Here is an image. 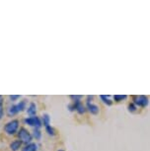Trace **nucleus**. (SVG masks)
I'll return each instance as SVG.
<instances>
[{
    "mask_svg": "<svg viewBox=\"0 0 150 151\" xmlns=\"http://www.w3.org/2000/svg\"><path fill=\"white\" fill-rule=\"evenodd\" d=\"M18 129H19V121L18 119H13L9 122H7L4 127V130L7 134L9 135H13L18 132Z\"/></svg>",
    "mask_w": 150,
    "mask_h": 151,
    "instance_id": "f257e3e1",
    "label": "nucleus"
},
{
    "mask_svg": "<svg viewBox=\"0 0 150 151\" xmlns=\"http://www.w3.org/2000/svg\"><path fill=\"white\" fill-rule=\"evenodd\" d=\"M18 137L21 142H24V143H26V144H30L33 139V135L31 134L26 129L23 127V129H20L18 132Z\"/></svg>",
    "mask_w": 150,
    "mask_h": 151,
    "instance_id": "f03ea898",
    "label": "nucleus"
},
{
    "mask_svg": "<svg viewBox=\"0 0 150 151\" xmlns=\"http://www.w3.org/2000/svg\"><path fill=\"white\" fill-rule=\"evenodd\" d=\"M25 124H29L30 127H34L35 129H39L42 127V121L39 119V118L38 116H29V118L25 119Z\"/></svg>",
    "mask_w": 150,
    "mask_h": 151,
    "instance_id": "7ed1b4c3",
    "label": "nucleus"
},
{
    "mask_svg": "<svg viewBox=\"0 0 150 151\" xmlns=\"http://www.w3.org/2000/svg\"><path fill=\"white\" fill-rule=\"evenodd\" d=\"M133 104L136 107H147L149 105V99L146 96H133Z\"/></svg>",
    "mask_w": 150,
    "mask_h": 151,
    "instance_id": "20e7f679",
    "label": "nucleus"
},
{
    "mask_svg": "<svg viewBox=\"0 0 150 151\" xmlns=\"http://www.w3.org/2000/svg\"><path fill=\"white\" fill-rule=\"evenodd\" d=\"M86 110H88L92 115H98L99 114V107L97 105L93 104L92 102H87L86 103Z\"/></svg>",
    "mask_w": 150,
    "mask_h": 151,
    "instance_id": "39448f33",
    "label": "nucleus"
},
{
    "mask_svg": "<svg viewBox=\"0 0 150 151\" xmlns=\"http://www.w3.org/2000/svg\"><path fill=\"white\" fill-rule=\"evenodd\" d=\"M73 104H74V107H75V111L77 112L78 114H84L86 112V107L83 106V104L81 103V102H73Z\"/></svg>",
    "mask_w": 150,
    "mask_h": 151,
    "instance_id": "423d86ee",
    "label": "nucleus"
},
{
    "mask_svg": "<svg viewBox=\"0 0 150 151\" xmlns=\"http://www.w3.org/2000/svg\"><path fill=\"white\" fill-rule=\"evenodd\" d=\"M27 113L30 116H36L37 115V106L35 103H31L27 109Z\"/></svg>",
    "mask_w": 150,
    "mask_h": 151,
    "instance_id": "0eeeda50",
    "label": "nucleus"
},
{
    "mask_svg": "<svg viewBox=\"0 0 150 151\" xmlns=\"http://www.w3.org/2000/svg\"><path fill=\"white\" fill-rule=\"evenodd\" d=\"M18 113H19V112H18V110H17L16 105H12V106H10V107L7 109V115L9 116H15V115H17Z\"/></svg>",
    "mask_w": 150,
    "mask_h": 151,
    "instance_id": "6e6552de",
    "label": "nucleus"
},
{
    "mask_svg": "<svg viewBox=\"0 0 150 151\" xmlns=\"http://www.w3.org/2000/svg\"><path fill=\"white\" fill-rule=\"evenodd\" d=\"M21 145H22V142L20 140H14L12 143L10 144V149L12 151H17L20 149Z\"/></svg>",
    "mask_w": 150,
    "mask_h": 151,
    "instance_id": "1a4fd4ad",
    "label": "nucleus"
},
{
    "mask_svg": "<svg viewBox=\"0 0 150 151\" xmlns=\"http://www.w3.org/2000/svg\"><path fill=\"white\" fill-rule=\"evenodd\" d=\"M42 119V124L44 125V127L50 125V116L49 114H44Z\"/></svg>",
    "mask_w": 150,
    "mask_h": 151,
    "instance_id": "9d476101",
    "label": "nucleus"
},
{
    "mask_svg": "<svg viewBox=\"0 0 150 151\" xmlns=\"http://www.w3.org/2000/svg\"><path fill=\"white\" fill-rule=\"evenodd\" d=\"M37 150H38V145L36 143H32V142L30 144H27L25 148H23V151H37Z\"/></svg>",
    "mask_w": 150,
    "mask_h": 151,
    "instance_id": "9b49d317",
    "label": "nucleus"
},
{
    "mask_svg": "<svg viewBox=\"0 0 150 151\" xmlns=\"http://www.w3.org/2000/svg\"><path fill=\"white\" fill-rule=\"evenodd\" d=\"M101 100L103 101L104 104L108 105V106H111V105L113 104V101L111 99H110V96H106V95H101L100 96Z\"/></svg>",
    "mask_w": 150,
    "mask_h": 151,
    "instance_id": "f8f14e48",
    "label": "nucleus"
},
{
    "mask_svg": "<svg viewBox=\"0 0 150 151\" xmlns=\"http://www.w3.org/2000/svg\"><path fill=\"white\" fill-rule=\"evenodd\" d=\"M17 107V110H18V112H22V111H24V109H26V101H21L20 103H18L16 105Z\"/></svg>",
    "mask_w": 150,
    "mask_h": 151,
    "instance_id": "ddd939ff",
    "label": "nucleus"
},
{
    "mask_svg": "<svg viewBox=\"0 0 150 151\" xmlns=\"http://www.w3.org/2000/svg\"><path fill=\"white\" fill-rule=\"evenodd\" d=\"M46 132H47V134L49 135H52V136H55L56 134V132L55 129L52 127V125H49V127H46Z\"/></svg>",
    "mask_w": 150,
    "mask_h": 151,
    "instance_id": "4468645a",
    "label": "nucleus"
},
{
    "mask_svg": "<svg viewBox=\"0 0 150 151\" xmlns=\"http://www.w3.org/2000/svg\"><path fill=\"white\" fill-rule=\"evenodd\" d=\"M127 98L126 95H115L114 96V100L116 102H121L123 100H126Z\"/></svg>",
    "mask_w": 150,
    "mask_h": 151,
    "instance_id": "2eb2a0df",
    "label": "nucleus"
},
{
    "mask_svg": "<svg viewBox=\"0 0 150 151\" xmlns=\"http://www.w3.org/2000/svg\"><path fill=\"white\" fill-rule=\"evenodd\" d=\"M33 136L36 139H41L42 132H41V130H39V129H35V130H34V133H33Z\"/></svg>",
    "mask_w": 150,
    "mask_h": 151,
    "instance_id": "dca6fc26",
    "label": "nucleus"
},
{
    "mask_svg": "<svg viewBox=\"0 0 150 151\" xmlns=\"http://www.w3.org/2000/svg\"><path fill=\"white\" fill-rule=\"evenodd\" d=\"M127 110H128V112H131V113H135L137 111V107L135 106L133 103H131L127 106Z\"/></svg>",
    "mask_w": 150,
    "mask_h": 151,
    "instance_id": "f3484780",
    "label": "nucleus"
},
{
    "mask_svg": "<svg viewBox=\"0 0 150 151\" xmlns=\"http://www.w3.org/2000/svg\"><path fill=\"white\" fill-rule=\"evenodd\" d=\"M70 98L74 100L73 102H80V100L82 99V96H74V95H72V96H70Z\"/></svg>",
    "mask_w": 150,
    "mask_h": 151,
    "instance_id": "a211bd4d",
    "label": "nucleus"
},
{
    "mask_svg": "<svg viewBox=\"0 0 150 151\" xmlns=\"http://www.w3.org/2000/svg\"><path fill=\"white\" fill-rule=\"evenodd\" d=\"M9 98L12 100V101H16V100H18L20 99V96L19 95H11Z\"/></svg>",
    "mask_w": 150,
    "mask_h": 151,
    "instance_id": "6ab92c4d",
    "label": "nucleus"
},
{
    "mask_svg": "<svg viewBox=\"0 0 150 151\" xmlns=\"http://www.w3.org/2000/svg\"><path fill=\"white\" fill-rule=\"evenodd\" d=\"M3 116V106H1L0 105V119Z\"/></svg>",
    "mask_w": 150,
    "mask_h": 151,
    "instance_id": "aec40b11",
    "label": "nucleus"
},
{
    "mask_svg": "<svg viewBox=\"0 0 150 151\" xmlns=\"http://www.w3.org/2000/svg\"><path fill=\"white\" fill-rule=\"evenodd\" d=\"M58 151H64V150H58Z\"/></svg>",
    "mask_w": 150,
    "mask_h": 151,
    "instance_id": "412c9836",
    "label": "nucleus"
}]
</instances>
